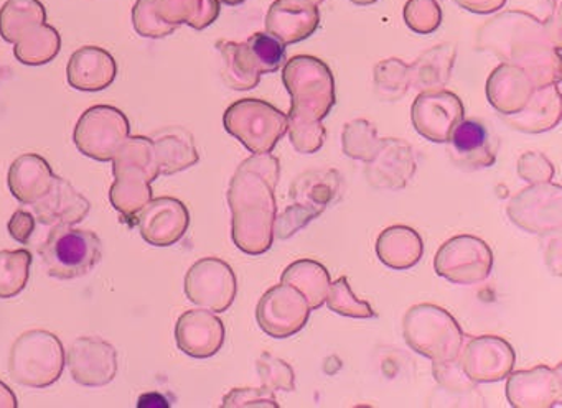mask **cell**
<instances>
[{
  "label": "cell",
  "mask_w": 562,
  "mask_h": 408,
  "mask_svg": "<svg viewBox=\"0 0 562 408\" xmlns=\"http://www.w3.org/2000/svg\"><path fill=\"white\" fill-rule=\"evenodd\" d=\"M130 118L113 105H93L83 112L74 140L78 150L97 161H111L117 148L130 137Z\"/></svg>",
  "instance_id": "3957f363"
},
{
  "label": "cell",
  "mask_w": 562,
  "mask_h": 408,
  "mask_svg": "<svg viewBox=\"0 0 562 408\" xmlns=\"http://www.w3.org/2000/svg\"><path fill=\"white\" fill-rule=\"evenodd\" d=\"M457 163L482 168L495 163L488 127L476 118L459 122L450 134Z\"/></svg>",
  "instance_id": "4fadbf2b"
},
{
  "label": "cell",
  "mask_w": 562,
  "mask_h": 408,
  "mask_svg": "<svg viewBox=\"0 0 562 408\" xmlns=\"http://www.w3.org/2000/svg\"><path fill=\"white\" fill-rule=\"evenodd\" d=\"M140 236L149 246H176L190 226V213L182 201L162 196L150 201L137 217Z\"/></svg>",
  "instance_id": "8992f818"
},
{
  "label": "cell",
  "mask_w": 562,
  "mask_h": 408,
  "mask_svg": "<svg viewBox=\"0 0 562 408\" xmlns=\"http://www.w3.org/2000/svg\"><path fill=\"white\" fill-rule=\"evenodd\" d=\"M42 262L47 273L58 280H74L88 275L103 257V242L93 230L74 226L52 227L41 247Z\"/></svg>",
  "instance_id": "7a4b0ae2"
},
{
  "label": "cell",
  "mask_w": 562,
  "mask_h": 408,
  "mask_svg": "<svg viewBox=\"0 0 562 408\" xmlns=\"http://www.w3.org/2000/svg\"><path fill=\"white\" fill-rule=\"evenodd\" d=\"M347 285L348 282L345 276L334 283V296L330 299H338V305H331L330 308L338 315L355 316V318H371V316H374L371 306L351 295Z\"/></svg>",
  "instance_id": "44dd1931"
},
{
  "label": "cell",
  "mask_w": 562,
  "mask_h": 408,
  "mask_svg": "<svg viewBox=\"0 0 562 408\" xmlns=\"http://www.w3.org/2000/svg\"><path fill=\"white\" fill-rule=\"evenodd\" d=\"M32 206L38 223L47 227L77 226L91 209L90 201L61 177H54L48 193Z\"/></svg>",
  "instance_id": "ba28073f"
},
{
  "label": "cell",
  "mask_w": 562,
  "mask_h": 408,
  "mask_svg": "<svg viewBox=\"0 0 562 408\" xmlns=\"http://www.w3.org/2000/svg\"><path fill=\"white\" fill-rule=\"evenodd\" d=\"M50 165L41 155L25 154L9 168V190L22 204H35L50 190L54 181Z\"/></svg>",
  "instance_id": "30bf717a"
},
{
  "label": "cell",
  "mask_w": 562,
  "mask_h": 408,
  "mask_svg": "<svg viewBox=\"0 0 562 408\" xmlns=\"http://www.w3.org/2000/svg\"><path fill=\"white\" fill-rule=\"evenodd\" d=\"M64 369V344L54 332L32 329L19 336L12 344L9 374L24 387H50L61 377Z\"/></svg>",
  "instance_id": "6da1fadb"
},
{
  "label": "cell",
  "mask_w": 562,
  "mask_h": 408,
  "mask_svg": "<svg viewBox=\"0 0 562 408\" xmlns=\"http://www.w3.org/2000/svg\"><path fill=\"white\" fill-rule=\"evenodd\" d=\"M328 173H307L304 177H299L295 181L294 186H299L297 190H292V197L299 201H308V206L315 213L321 214L325 207L330 204L337 194V183L328 180Z\"/></svg>",
  "instance_id": "ac0fdd59"
},
{
  "label": "cell",
  "mask_w": 562,
  "mask_h": 408,
  "mask_svg": "<svg viewBox=\"0 0 562 408\" xmlns=\"http://www.w3.org/2000/svg\"><path fill=\"white\" fill-rule=\"evenodd\" d=\"M176 341L180 351L190 358H212L225 342V326L213 313L190 309L177 321Z\"/></svg>",
  "instance_id": "52a82bcc"
},
{
  "label": "cell",
  "mask_w": 562,
  "mask_h": 408,
  "mask_svg": "<svg viewBox=\"0 0 562 408\" xmlns=\"http://www.w3.org/2000/svg\"><path fill=\"white\" fill-rule=\"evenodd\" d=\"M114 183L110 188V201L114 209L137 224L140 211L153 201V178L137 168H113Z\"/></svg>",
  "instance_id": "8fae6325"
},
{
  "label": "cell",
  "mask_w": 562,
  "mask_h": 408,
  "mask_svg": "<svg viewBox=\"0 0 562 408\" xmlns=\"http://www.w3.org/2000/svg\"><path fill=\"white\" fill-rule=\"evenodd\" d=\"M47 22V10L41 0H8L0 9V36L18 43L22 36Z\"/></svg>",
  "instance_id": "5bb4252c"
},
{
  "label": "cell",
  "mask_w": 562,
  "mask_h": 408,
  "mask_svg": "<svg viewBox=\"0 0 562 408\" xmlns=\"http://www.w3.org/2000/svg\"><path fill=\"white\" fill-rule=\"evenodd\" d=\"M186 295L190 302L210 311H226L236 296V276L232 267L215 257L193 263L186 275Z\"/></svg>",
  "instance_id": "277c9868"
},
{
  "label": "cell",
  "mask_w": 562,
  "mask_h": 408,
  "mask_svg": "<svg viewBox=\"0 0 562 408\" xmlns=\"http://www.w3.org/2000/svg\"><path fill=\"white\" fill-rule=\"evenodd\" d=\"M156 10L162 22L179 29L182 23L203 30L218 16V0H156Z\"/></svg>",
  "instance_id": "9a60e30c"
},
{
  "label": "cell",
  "mask_w": 562,
  "mask_h": 408,
  "mask_svg": "<svg viewBox=\"0 0 562 408\" xmlns=\"http://www.w3.org/2000/svg\"><path fill=\"white\" fill-rule=\"evenodd\" d=\"M134 30L144 38H164L172 35L176 26L162 22L156 10V0H137L133 9Z\"/></svg>",
  "instance_id": "ffe728a7"
},
{
  "label": "cell",
  "mask_w": 562,
  "mask_h": 408,
  "mask_svg": "<svg viewBox=\"0 0 562 408\" xmlns=\"http://www.w3.org/2000/svg\"><path fill=\"white\" fill-rule=\"evenodd\" d=\"M116 75V59L100 46L77 49L67 66L68 84L77 91H104L113 84Z\"/></svg>",
  "instance_id": "9c48e42d"
},
{
  "label": "cell",
  "mask_w": 562,
  "mask_h": 408,
  "mask_svg": "<svg viewBox=\"0 0 562 408\" xmlns=\"http://www.w3.org/2000/svg\"><path fill=\"white\" fill-rule=\"evenodd\" d=\"M32 253L25 249L0 250V299L24 292L31 279Z\"/></svg>",
  "instance_id": "e0dca14e"
},
{
  "label": "cell",
  "mask_w": 562,
  "mask_h": 408,
  "mask_svg": "<svg viewBox=\"0 0 562 408\" xmlns=\"http://www.w3.org/2000/svg\"><path fill=\"white\" fill-rule=\"evenodd\" d=\"M19 400L8 384L0 381V408H18Z\"/></svg>",
  "instance_id": "cb8c5ba5"
},
{
  "label": "cell",
  "mask_w": 562,
  "mask_h": 408,
  "mask_svg": "<svg viewBox=\"0 0 562 408\" xmlns=\"http://www.w3.org/2000/svg\"><path fill=\"white\" fill-rule=\"evenodd\" d=\"M60 49V33L45 22L15 43L14 55L22 65L42 66L54 61Z\"/></svg>",
  "instance_id": "2e32d148"
},
{
  "label": "cell",
  "mask_w": 562,
  "mask_h": 408,
  "mask_svg": "<svg viewBox=\"0 0 562 408\" xmlns=\"http://www.w3.org/2000/svg\"><path fill=\"white\" fill-rule=\"evenodd\" d=\"M245 48L258 72L278 71L285 58L284 43L266 33L252 35Z\"/></svg>",
  "instance_id": "d6986e66"
},
{
  "label": "cell",
  "mask_w": 562,
  "mask_h": 408,
  "mask_svg": "<svg viewBox=\"0 0 562 408\" xmlns=\"http://www.w3.org/2000/svg\"><path fill=\"white\" fill-rule=\"evenodd\" d=\"M157 168L162 177L180 173L199 163V151L192 134L182 127H167L150 135Z\"/></svg>",
  "instance_id": "7c38bea8"
},
{
  "label": "cell",
  "mask_w": 562,
  "mask_h": 408,
  "mask_svg": "<svg viewBox=\"0 0 562 408\" xmlns=\"http://www.w3.org/2000/svg\"><path fill=\"white\" fill-rule=\"evenodd\" d=\"M35 226H37V217L29 213V211L19 209L12 214L8 229L12 239L21 243H27L31 240L32 234L35 233Z\"/></svg>",
  "instance_id": "7402d4cb"
},
{
  "label": "cell",
  "mask_w": 562,
  "mask_h": 408,
  "mask_svg": "<svg viewBox=\"0 0 562 408\" xmlns=\"http://www.w3.org/2000/svg\"><path fill=\"white\" fill-rule=\"evenodd\" d=\"M170 405L172 404L159 392H149V394L140 395L139 401H137V407L139 408H167Z\"/></svg>",
  "instance_id": "603a6c76"
},
{
  "label": "cell",
  "mask_w": 562,
  "mask_h": 408,
  "mask_svg": "<svg viewBox=\"0 0 562 408\" xmlns=\"http://www.w3.org/2000/svg\"><path fill=\"white\" fill-rule=\"evenodd\" d=\"M71 377L83 387H104L117 374L116 348L103 338L81 336L65 354Z\"/></svg>",
  "instance_id": "5b68a950"
}]
</instances>
